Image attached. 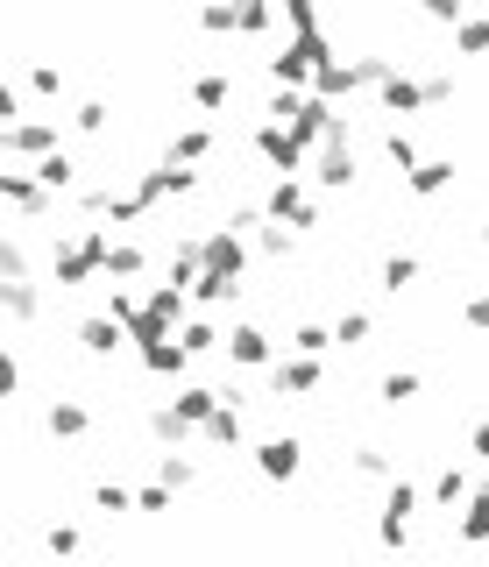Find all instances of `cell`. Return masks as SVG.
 <instances>
[{"label": "cell", "instance_id": "1", "mask_svg": "<svg viewBox=\"0 0 489 567\" xmlns=\"http://www.w3.org/2000/svg\"><path fill=\"white\" fill-rule=\"evenodd\" d=\"M107 256H114V234L107 227H71L57 249H50V284H64V291L93 284L107 270Z\"/></svg>", "mask_w": 489, "mask_h": 567}, {"label": "cell", "instance_id": "2", "mask_svg": "<svg viewBox=\"0 0 489 567\" xmlns=\"http://www.w3.org/2000/svg\"><path fill=\"white\" fill-rule=\"evenodd\" d=\"M326 57H334L326 29H319V36H284V43H277V57H270L277 93H312V78H319V64H326Z\"/></svg>", "mask_w": 489, "mask_h": 567}, {"label": "cell", "instance_id": "3", "mask_svg": "<svg viewBox=\"0 0 489 567\" xmlns=\"http://www.w3.org/2000/svg\"><path fill=\"white\" fill-rule=\"evenodd\" d=\"M412 518H419V490L412 482H383V518H376V546L383 553H404V539H412Z\"/></svg>", "mask_w": 489, "mask_h": 567}, {"label": "cell", "instance_id": "4", "mask_svg": "<svg viewBox=\"0 0 489 567\" xmlns=\"http://www.w3.org/2000/svg\"><path fill=\"white\" fill-rule=\"evenodd\" d=\"M0 199H8V213H15L22 227H43V220L57 213V192H50L36 171H8V178H0Z\"/></svg>", "mask_w": 489, "mask_h": 567}, {"label": "cell", "instance_id": "5", "mask_svg": "<svg viewBox=\"0 0 489 567\" xmlns=\"http://www.w3.org/2000/svg\"><path fill=\"white\" fill-rule=\"evenodd\" d=\"M256 156H263V164H277L284 178H298V171L312 164V156H319V149H312V142H305L298 128H277V121H256Z\"/></svg>", "mask_w": 489, "mask_h": 567}, {"label": "cell", "instance_id": "6", "mask_svg": "<svg viewBox=\"0 0 489 567\" xmlns=\"http://www.w3.org/2000/svg\"><path fill=\"white\" fill-rule=\"evenodd\" d=\"M263 213H270V227H319V206H312V192L298 185V178H277L270 185V199H263Z\"/></svg>", "mask_w": 489, "mask_h": 567}, {"label": "cell", "instance_id": "7", "mask_svg": "<svg viewBox=\"0 0 489 567\" xmlns=\"http://www.w3.org/2000/svg\"><path fill=\"white\" fill-rule=\"evenodd\" d=\"M199 256H206L213 277H234V284H241V270H249V241L227 234V227H206V234H199Z\"/></svg>", "mask_w": 489, "mask_h": 567}, {"label": "cell", "instance_id": "8", "mask_svg": "<svg viewBox=\"0 0 489 567\" xmlns=\"http://www.w3.org/2000/svg\"><path fill=\"white\" fill-rule=\"evenodd\" d=\"M57 142H64L57 121H22V128H8V156H15V164H50Z\"/></svg>", "mask_w": 489, "mask_h": 567}, {"label": "cell", "instance_id": "9", "mask_svg": "<svg viewBox=\"0 0 489 567\" xmlns=\"http://www.w3.org/2000/svg\"><path fill=\"white\" fill-rule=\"evenodd\" d=\"M227 362H241V369H277V341L256 327V319H234V334H227Z\"/></svg>", "mask_w": 489, "mask_h": 567}, {"label": "cell", "instance_id": "10", "mask_svg": "<svg viewBox=\"0 0 489 567\" xmlns=\"http://www.w3.org/2000/svg\"><path fill=\"white\" fill-rule=\"evenodd\" d=\"M319 383H326V369L312 355H277V369H270V397H312Z\"/></svg>", "mask_w": 489, "mask_h": 567}, {"label": "cell", "instance_id": "11", "mask_svg": "<svg viewBox=\"0 0 489 567\" xmlns=\"http://www.w3.org/2000/svg\"><path fill=\"white\" fill-rule=\"evenodd\" d=\"M78 348H86L93 362H107V355L128 348V327H121L114 312H93V319H78Z\"/></svg>", "mask_w": 489, "mask_h": 567}, {"label": "cell", "instance_id": "12", "mask_svg": "<svg viewBox=\"0 0 489 567\" xmlns=\"http://www.w3.org/2000/svg\"><path fill=\"white\" fill-rule=\"evenodd\" d=\"M43 426H50V440H86L93 412H86V397H50L43 404Z\"/></svg>", "mask_w": 489, "mask_h": 567}, {"label": "cell", "instance_id": "13", "mask_svg": "<svg viewBox=\"0 0 489 567\" xmlns=\"http://www.w3.org/2000/svg\"><path fill=\"white\" fill-rule=\"evenodd\" d=\"M312 178H319L326 192H348V185H355V142H326V149L312 156Z\"/></svg>", "mask_w": 489, "mask_h": 567}, {"label": "cell", "instance_id": "14", "mask_svg": "<svg viewBox=\"0 0 489 567\" xmlns=\"http://www.w3.org/2000/svg\"><path fill=\"white\" fill-rule=\"evenodd\" d=\"M298 461H305V447H298L291 433H277V440H263V447H256L263 482H291V475H298Z\"/></svg>", "mask_w": 489, "mask_h": 567}, {"label": "cell", "instance_id": "15", "mask_svg": "<svg viewBox=\"0 0 489 567\" xmlns=\"http://www.w3.org/2000/svg\"><path fill=\"white\" fill-rule=\"evenodd\" d=\"M142 426H149V440H156L163 454H178V447L199 433V426H185V412H178V404H149V419H142Z\"/></svg>", "mask_w": 489, "mask_h": 567}, {"label": "cell", "instance_id": "16", "mask_svg": "<svg viewBox=\"0 0 489 567\" xmlns=\"http://www.w3.org/2000/svg\"><path fill=\"white\" fill-rule=\"evenodd\" d=\"M171 404L185 412V426H199V433H206V419L227 404V390H213V383H178V397H171Z\"/></svg>", "mask_w": 489, "mask_h": 567}, {"label": "cell", "instance_id": "17", "mask_svg": "<svg viewBox=\"0 0 489 567\" xmlns=\"http://www.w3.org/2000/svg\"><path fill=\"white\" fill-rule=\"evenodd\" d=\"M376 107H383V114H419V107H426V86H419L412 71H390L383 93H376Z\"/></svg>", "mask_w": 489, "mask_h": 567}, {"label": "cell", "instance_id": "18", "mask_svg": "<svg viewBox=\"0 0 489 567\" xmlns=\"http://www.w3.org/2000/svg\"><path fill=\"white\" fill-rule=\"evenodd\" d=\"M312 93L341 107V100H355V93H362V78H355V64H341V57H326V64H319V78H312Z\"/></svg>", "mask_w": 489, "mask_h": 567}, {"label": "cell", "instance_id": "19", "mask_svg": "<svg viewBox=\"0 0 489 567\" xmlns=\"http://www.w3.org/2000/svg\"><path fill=\"white\" fill-rule=\"evenodd\" d=\"M454 178H461V164H447V156H426V164L404 178V192H412V199H440Z\"/></svg>", "mask_w": 489, "mask_h": 567}, {"label": "cell", "instance_id": "20", "mask_svg": "<svg viewBox=\"0 0 489 567\" xmlns=\"http://www.w3.org/2000/svg\"><path fill=\"white\" fill-rule=\"evenodd\" d=\"M199 440H206V447H241V440H249V412H241V404H220Z\"/></svg>", "mask_w": 489, "mask_h": 567}, {"label": "cell", "instance_id": "21", "mask_svg": "<svg viewBox=\"0 0 489 567\" xmlns=\"http://www.w3.org/2000/svg\"><path fill=\"white\" fill-rule=\"evenodd\" d=\"M185 93H192V107H199V114H220V107L234 100V71H199Z\"/></svg>", "mask_w": 489, "mask_h": 567}, {"label": "cell", "instance_id": "22", "mask_svg": "<svg viewBox=\"0 0 489 567\" xmlns=\"http://www.w3.org/2000/svg\"><path fill=\"white\" fill-rule=\"evenodd\" d=\"M383 156H390V164H397L404 178H412V171L426 164V149H419V135L404 128V121H390V128H383Z\"/></svg>", "mask_w": 489, "mask_h": 567}, {"label": "cell", "instance_id": "23", "mask_svg": "<svg viewBox=\"0 0 489 567\" xmlns=\"http://www.w3.org/2000/svg\"><path fill=\"white\" fill-rule=\"evenodd\" d=\"M206 156H213V128H178L171 135V149H163V164H206Z\"/></svg>", "mask_w": 489, "mask_h": 567}, {"label": "cell", "instance_id": "24", "mask_svg": "<svg viewBox=\"0 0 489 567\" xmlns=\"http://www.w3.org/2000/svg\"><path fill=\"white\" fill-rule=\"evenodd\" d=\"M142 369H149V376H178V383H185L192 355H185V341H156V348H142Z\"/></svg>", "mask_w": 489, "mask_h": 567}, {"label": "cell", "instance_id": "25", "mask_svg": "<svg viewBox=\"0 0 489 567\" xmlns=\"http://www.w3.org/2000/svg\"><path fill=\"white\" fill-rule=\"evenodd\" d=\"M461 546H489V482H475V497L461 511Z\"/></svg>", "mask_w": 489, "mask_h": 567}, {"label": "cell", "instance_id": "26", "mask_svg": "<svg viewBox=\"0 0 489 567\" xmlns=\"http://www.w3.org/2000/svg\"><path fill=\"white\" fill-rule=\"evenodd\" d=\"M348 468H355V475H383V482H397V461H390V447H376V440H355V447H348Z\"/></svg>", "mask_w": 489, "mask_h": 567}, {"label": "cell", "instance_id": "27", "mask_svg": "<svg viewBox=\"0 0 489 567\" xmlns=\"http://www.w3.org/2000/svg\"><path fill=\"white\" fill-rule=\"evenodd\" d=\"M468 497H475V482H468V468H461V461H447V468L433 475V504L447 511V504H468Z\"/></svg>", "mask_w": 489, "mask_h": 567}, {"label": "cell", "instance_id": "28", "mask_svg": "<svg viewBox=\"0 0 489 567\" xmlns=\"http://www.w3.org/2000/svg\"><path fill=\"white\" fill-rule=\"evenodd\" d=\"M8 319L15 327H36L43 319V284H8Z\"/></svg>", "mask_w": 489, "mask_h": 567}, {"label": "cell", "instance_id": "29", "mask_svg": "<svg viewBox=\"0 0 489 567\" xmlns=\"http://www.w3.org/2000/svg\"><path fill=\"white\" fill-rule=\"evenodd\" d=\"M326 348H334V327H319V319H298V327H291V355H326Z\"/></svg>", "mask_w": 489, "mask_h": 567}, {"label": "cell", "instance_id": "30", "mask_svg": "<svg viewBox=\"0 0 489 567\" xmlns=\"http://www.w3.org/2000/svg\"><path fill=\"white\" fill-rule=\"evenodd\" d=\"M412 284H419V256H404V249H390V256H383V291H397V298H404V291H412Z\"/></svg>", "mask_w": 489, "mask_h": 567}, {"label": "cell", "instance_id": "31", "mask_svg": "<svg viewBox=\"0 0 489 567\" xmlns=\"http://www.w3.org/2000/svg\"><path fill=\"white\" fill-rule=\"evenodd\" d=\"M29 93H36V100H64V64L36 57V64H29Z\"/></svg>", "mask_w": 489, "mask_h": 567}, {"label": "cell", "instance_id": "32", "mask_svg": "<svg viewBox=\"0 0 489 567\" xmlns=\"http://www.w3.org/2000/svg\"><path fill=\"white\" fill-rule=\"evenodd\" d=\"M149 270V256H142V241H114V256H107V277L121 284V277H142Z\"/></svg>", "mask_w": 489, "mask_h": 567}, {"label": "cell", "instance_id": "33", "mask_svg": "<svg viewBox=\"0 0 489 567\" xmlns=\"http://www.w3.org/2000/svg\"><path fill=\"white\" fill-rule=\"evenodd\" d=\"M156 482H163V490H192L199 468H192L185 454H156Z\"/></svg>", "mask_w": 489, "mask_h": 567}, {"label": "cell", "instance_id": "34", "mask_svg": "<svg viewBox=\"0 0 489 567\" xmlns=\"http://www.w3.org/2000/svg\"><path fill=\"white\" fill-rule=\"evenodd\" d=\"M412 397H419V369H390L383 376V404H390V412H404Z\"/></svg>", "mask_w": 489, "mask_h": 567}, {"label": "cell", "instance_id": "35", "mask_svg": "<svg viewBox=\"0 0 489 567\" xmlns=\"http://www.w3.org/2000/svg\"><path fill=\"white\" fill-rule=\"evenodd\" d=\"M36 178H43L50 192H71V185H78V164H71V149H57L50 164H36Z\"/></svg>", "mask_w": 489, "mask_h": 567}, {"label": "cell", "instance_id": "36", "mask_svg": "<svg viewBox=\"0 0 489 567\" xmlns=\"http://www.w3.org/2000/svg\"><path fill=\"white\" fill-rule=\"evenodd\" d=\"M454 50H468V57H489V15H468V22L454 29Z\"/></svg>", "mask_w": 489, "mask_h": 567}, {"label": "cell", "instance_id": "37", "mask_svg": "<svg viewBox=\"0 0 489 567\" xmlns=\"http://www.w3.org/2000/svg\"><path fill=\"white\" fill-rule=\"evenodd\" d=\"M178 341H185V355H192V362H199V355H213V348H227V334H213L206 319H192V327H185Z\"/></svg>", "mask_w": 489, "mask_h": 567}, {"label": "cell", "instance_id": "38", "mask_svg": "<svg viewBox=\"0 0 489 567\" xmlns=\"http://www.w3.org/2000/svg\"><path fill=\"white\" fill-rule=\"evenodd\" d=\"M227 298H241V284H234V277H213V270H206L199 291H192V305H227Z\"/></svg>", "mask_w": 489, "mask_h": 567}, {"label": "cell", "instance_id": "39", "mask_svg": "<svg viewBox=\"0 0 489 567\" xmlns=\"http://www.w3.org/2000/svg\"><path fill=\"white\" fill-rule=\"evenodd\" d=\"M334 341H341V348H362V341H369V312H355V305H348V312L334 319Z\"/></svg>", "mask_w": 489, "mask_h": 567}, {"label": "cell", "instance_id": "40", "mask_svg": "<svg viewBox=\"0 0 489 567\" xmlns=\"http://www.w3.org/2000/svg\"><path fill=\"white\" fill-rule=\"evenodd\" d=\"M93 504L121 518V511H135V490H128V482H93Z\"/></svg>", "mask_w": 489, "mask_h": 567}, {"label": "cell", "instance_id": "41", "mask_svg": "<svg viewBox=\"0 0 489 567\" xmlns=\"http://www.w3.org/2000/svg\"><path fill=\"white\" fill-rule=\"evenodd\" d=\"M43 546H50V560H71V553L86 546V539H78V525H64V518H57V525L43 532Z\"/></svg>", "mask_w": 489, "mask_h": 567}, {"label": "cell", "instance_id": "42", "mask_svg": "<svg viewBox=\"0 0 489 567\" xmlns=\"http://www.w3.org/2000/svg\"><path fill=\"white\" fill-rule=\"evenodd\" d=\"M71 128H78V135H100V128H107V100H78V107H71Z\"/></svg>", "mask_w": 489, "mask_h": 567}, {"label": "cell", "instance_id": "43", "mask_svg": "<svg viewBox=\"0 0 489 567\" xmlns=\"http://www.w3.org/2000/svg\"><path fill=\"white\" fill-rule=\"evenodd\" d=\"M419 86H426V107H447V100H454V71L440 64V71H426V78H419Z\"/></svg>", "mask_w": 489, "mask_h": 567}, {"label": "cell", "instance_id": "44", "mask_svg": "<svg viewBox=\"0 0 489 567\" xmlns=\"http://www.w3.org/2000/svg\"><path fill=\"white\" fill-rule=\"evenodd\" d=\"M291 241H298L291 227H263V234H256V249H263L270 263H284V256H291Z\"/></svg>", "mask_w": 489, "mask_h": 567}, {"label": "cell", "instance_id": "45", "mask_svg": "<svg viewBox=\"0 0 489 567\" xmlns=\"http://www.w3.org/2000/svg\"><path fill=\"white\" fill-rule=\"evenodd\" d=\"M461 327L489 334V291H468V298H461Z\"/></svg>", "mask_w": 489, "mask_h": 567}, {"label": "cell", "instance_id": "46", "mask_svg": "<svg viewBox=\"0 0 489 567\" xmlns=\"http://www.w3.org/2000/svg\"><path fill=\"white\" fill-rule=\"evenodd\" d=\"M171 497H178V490H163V482H142V490H135V511H171Z\"/></svg>", "mask_w": 489, "mask_h": 567}, {"label": "cell", "instance_id": "47", "mask_svg": "<svg viewBox=\"0 0 489 567\" xmlns=\"http://www.w3.org/2000/svg\"><path fill=\"white\" fill-rule=\"evenodd\" d=\"M263 29H277L270 8H241V29H234V36H263Z\"/></svg>", "mask_w": 489, "mask_h": 567}, {"label": "cell", "instance_id": "48", "mask_svg": "<svg viewBox=\"0 0 489 567\" xmlns=\"http://www.w3.org/2000/svg\"><path fill=\"white\" fill-rule=\"evenodd\" d=\"M468 447H475V454L489 461V419H475V426H468Z\"/></svg>", "mask_w": 489, "mask_h": 567}, {"label": "cell", "instance_id": "49", "mask_svg": "<svg viewBox=\"0 0 489 567\" xmlns=\"http://www.w3.org/2000/svg\"><path fill=\"white\" fill-rule=\"evenodd\" d=\"M482 249H489V220H482Z\"/></svg>", "mask_w": 489, "mask_h": 567}, {"label": "cell", "instance_id": "50", "mask_svg": "<svg viewBox=\"0 0 489 567\" xmlns=\"http://www.w3.org/2000/svg\"><path fill=\"white\" fill-rule=\"evenodd\" d=\"M341 567H362V560H341Z\"/></svg>", "mask_w": 489, "mask_h": 567}, {"label": "cell", "instance_id": "51", "mask_svg": "<svg viewBox=\"0 0 489 567\" xmlns=\"http://www.w3.org/2000/svg\"><path fill=\"white\" fill-rule=\"evenodd\" d=\"M482 567H489V560H482Z\"/></svg>", "mask_w": 489, "mask_h": 567}]
</instances>
